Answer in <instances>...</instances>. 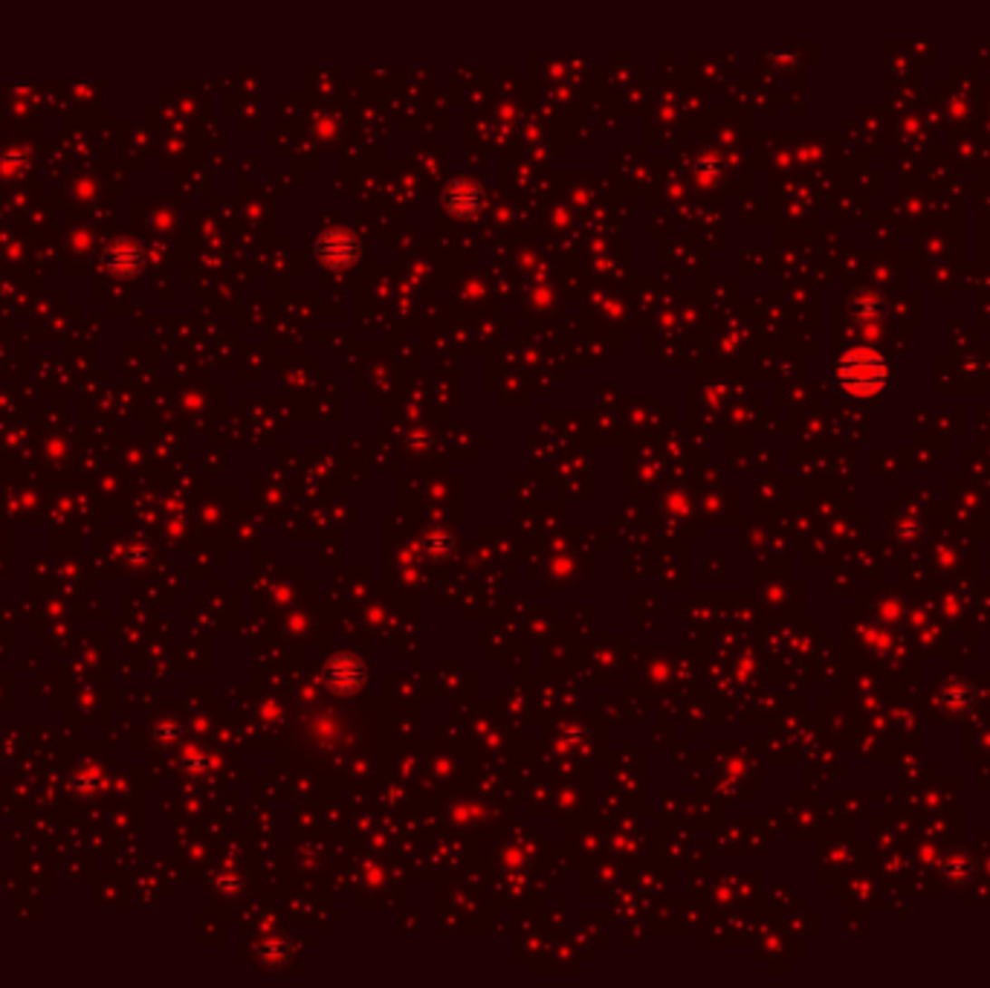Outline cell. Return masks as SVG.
I'll list each match as a JSON object with an SVG mask.
<instances>
[{
	"instance_id": "1",
	"label": "cell",
	"mask_w": 990,
	"mask_h": 988,
	"mask_svg": "<svg viewBox=\"0 0 990 988\" xmlns=\"http://www.w3.org/2000/svg\"><path fill=\"white\" fill-rule=\"evenodd\" d=\"M843 383L849 392H857V394H869V392H878L883 386V368H880V360L878 363H860L857 360L851 365V374L846 372L843 374Z\"/></svg>"
},
{
	"instance_id": "2",
	"label": "cell",
	"mask_w": 990,
	"mask_h": 988,
	"mask_svg": "<svg viewBox=\"0 0 990 988\" xmlns=\"http://www.w3.org/2000/svg\"><path fill=\"white\" fill-rule=\"evenodd\" d=\"M328 684L331 690H353L362 684V667L360 661H351V667H345V658H336L328 664Z\"/></svg>"
}]
</instances>
